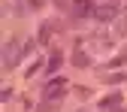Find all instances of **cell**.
Listing matches in <instances>:
<instances>
[{
  "label": "cell",
  "mask_w": 127,
  "mask_h": 112,
  "mask_svg": "<svg viewBox=\"0 0 127 112\" xmlns=\"http://www.w3.org/2000/svg\"><path fill=\"white\" fill-rule=\"evenodd\" d=\"M21 58H24V42L15 39V37L6 39V49H3V67H6V70H15Z\"/></svg>",
  "instance_id": "6da1fadb"
},
{
  "label": "cell",
  "mask_w": 127,
  "mask_h": 112,
  "mask_svg": "<svg viewBox=\"0 0 127 112\" xmlns=\"http://www.w3.org/2000/svg\"><path fill=\"white\" fill-rule=\"evenodd\" d=\"M67 79H52V82H45V88H42V97L45 100H52V103H58L64 94H67Z\"/></svg>",
  "instance_id": "7a4b0ae2"
},
{
  "label": "cell",
  "mask_w": 127,
  "mask_h": 112,
  "mask_svg": "<svg viewBox=\"0 0 127 112\" xmlns=\"http://www.w3.org/2000/svg\"><path fill=\"white\" fill-rule=\"evenodd\" d=\"M94 18H97L100 24H106V21H118V6H115V3H103V6L94 9Z\"/></svg>",
  "instance_id": "3957f363"
},
{
  "label": "cell",
  "mask_w": 127,
  "mask_h": 112,
  "mask_svg": "<svg viewBox=\"0 0 127 112\" xmlns=\"http://www.w3.org/2000/svg\"><path fill=\"white\" fill-rule=\"evenodd\" d=\"M94 6L91 0H73V15H79V18H85V15H94Z\"/></svg>",
  "instance_id": "277c9868"
},
{
  "label": "cell",
  "mask_w": 127,
  "mask_h": 112,
  "mask_svg": "<svg viewBox=\"0 0 127 112\" xmlns=\"http://www.w3.org/2000/svg\"><path fill=\"white\" fill-rule=\"evenodd\" d=\"M118 106H121V94H109V97H103V100H100V109H112V112H121Z\"/></svg>",
  "instance_id": "5b68a950"
},
{
  "label": "cell",
  "mask_w": 127,
  "mask_h": 112,
  "mask_svg": "<svg viewBox=\"0 0 127 112\" xmlns=\"http://www.w3.org/2000/svg\"><path fill=\"white\" fill-rule=\"evenodd\" d=\"M52 34H55V27H52L49 21H45V24L39 27V37H36V39H39L42 45H49V42H52Z\"/></svg>",
  "instance_id": "8992f818"
},
{
  "label": "cell",
  "mask_w": 127,
  "mask_h": 112,
  "mask_svg": "<svg viewBox=\"0 0 127 112\" xmlns=\"http://www.w3.org/2000/svg\"><path fill=\"white\" fill-rule=\"evenodd\" d=\"M73 64H76V67H88L91 58H88L85 52H79V49H76V52H73Z\"/></svg>",
  "instance_id": "52a82bcc"
},
{
  "label": "cell",
  "mask_w": 127,
  "mask_h": 112,
  "mask_svg": "<svg viewBox=\"0 0 127 112\" xmlns=\"http://www.w3.org/2000/svg\"><path fill=\"white\" fill-rule=\"evenodd\" d=\"M61 61H64V58H61V52H55V55L49 58V64H45V67H49V73H58V67H61Z\"/></svg>",
  "instance_id": "ba28073f"
},
{
  "label": "cell",
  "mask_w": 127,
  "mask_h": 112,
  "mask_svg": "<svg viewBox=\"0 0 127 112\" xmlns=\"http://www.w3.org/2000/svg\"><path fill=\"white\" fill-rule=\"evenodd\" d=\"M115 34L118 37H127V15H121V18L115 21Z\"/></svg>",
  "instance_id": "9c48e42d"
},
{
  "label": "cell",
  "mask_w": 127,
  "mask_h": 112,
  "mask_svg": "<svg viewBox=\"0 0 127 112\" xmlns=\"http://www.w3.org/2000/svg\"><path fill=\"white\" fill-rule=\"evenodd\" d=\"M124 79H127V73H109L106 82H109V85H118V82H124Z\"/></svg>",
  "instance_id": "30bf717a"
},
{
  "label": "cell",
  "mask_w": 127,
  "mask_h": 112,
  "mask_svg": "<svg viewBox=\"0 0 127 112\" xmlns=\"http://www.w3.org/2000/svg\"><path fill=\"white\" fill-rule=\"evenodd\" d=\"M121 64H127V45H124V49L118 52V58L112 61V67H121Z\"/></svg>",
  "instance_id": "8fae6325"
},
{
  "label": "cell",
  "mask_w": 127,
  "mask_h": 112,
  "mask_svg": "<svg viewBox=\"0 0 127 112\" xmlns=\"http://www.w3.org/2000/svg\"><path fill=\"white\" fill-rule=\"evenodd\" d=\"M36 70H39V61H33V64H30V67H27V73H24V76H33Z\"/></svg>",
  "instance_id": "7c38bea8"
},
{
  "label": "cell",
  "mask_w": 127,
  "mask_h": 112,
  "mask_svg": "<svg viewBox=\"0 0 127 112\" xmlns=\"http://www.w3.org/2000/svg\"><path fill=\"white\" fill-rule=\"evenodd\" d=\"M39 6H45V0H30V9H39Z\"/></svg>",
  "instance_id": "4fadbf2b"
}]
</instances>
